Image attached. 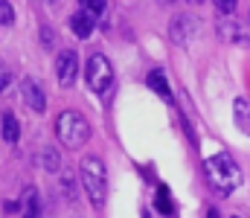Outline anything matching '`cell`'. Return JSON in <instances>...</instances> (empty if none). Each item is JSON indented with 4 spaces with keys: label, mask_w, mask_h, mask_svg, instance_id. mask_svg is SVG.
I'll list each match as a JSON object with an SVG mask.
<instances>
[{
    "label": "cell",
    "mask_w": 250,
    "mask_h": 218,
    "mask_svg": "<svg viewBox=\"0 0 250 218\" xmlns=\"http://www.w3.org/2000/svg\"><path fill=\"white\" fill-rule=\"evenodd\" d=\"M79 178H82V186H84L87 198L96 207H102L105 198H108V169H105V163L96 154H84L82 163H79Z\"/></svg>",
    "instance_id": "6da1fadb"
},
{
    "label": "cell",
    "mask_w": 250,
    "mask_h": 218,
    "mask_svg": "<svg viewBox=\"0 0 250 218\" xmlns=\"http://www.w3.org/2000/svg\"><path fill=\"white\" fill-rule=\"evenodd\" d=\"M204 169H207L209 183H212L218 192H224V195H230V192L242 183V169L236 166V160H233L230 154H215V157H209V160L204 163Z\"/></svg>",
    "instance_id": "7a4b0ae2"
},
{
    "label": "cell",
    "mask_w": 250,
    "mask_h": 218,
    "mask_svg": "<svg viewBox=\"0 0 250 218\" xmlns=\"http://www.w3.org/2000/svg\"><path fill=\"white\" fill-rule=\"evenodd\" d=\"M56 137L62 140L64 148H82L90 137V125L82 114L76 111H62L56 117Z\"/></svg>",
    "instance_id": "3957f363"
},
{
    "label": "cell",
    "mask_w": 250,
    "mask_h": 218,
    "mask_svg": "<svg viewBox=\"0 0 250 218\" xmlns=\"http://www.w3.org/2000/svg\"><path fill=\"white\" fill-rule=\"evenodd\" d=\"M84 79H87V87H90L93 93H108L111 84H114V67H111V61H108L102 53H93V56L87 59Z\"/></svg>",
    "instance_id": "277c9868"
},
{
    "label": "cell",
    "mask_w": 250,
    "mask_h": 218,
    "mask_svg": "<svg viewBox=\"0 0 250 218\" xmlns=\"http://www.w3.org/2000/svg\"><path fill=\"white\" fill-rule=\"evenodd\" d=\"M56 76H59V81H62L64 87H70L76 81V76H79V56L73 50H62L59 53V59H56Z\"/></svg>",
    "instance_id": "5b68a950"
},
{
    "label": "cell",
    "mask_w": 250,
    "mask_h": 218,
    "mask_svg": "<svg viewBox=\"0 0 250 218\" xmlns=\"http://www.w3.org/2000/svg\"><path fill=\"white\" fill-rule=\"evenodd\" d=\"M21 90H23V99H26V105L35 111V114H44L47 111V96H44V90H41V84L35 81V79H23L21 81Z\"/></svg>",
    "instance_id": "8992f818"
},
{
    "label": "cell",
    "mask_w": 250,
    "mask_h": 218,
    "mask_svg": "<svg viewBox=\"0 0 250 218\" xmlns=\"http://www.w3.org/2000/svg\"><path fill=\"white\" fill-rule=\"evenodd\" d=\"M93 26H96V15H93L90 9H82V12H76V15L70 18V29H73L79 38H90Z\"/></svg>",
    "instance_id": "52a82bcc"
},
{
    "label": "cell",
    "mask_w": 250,
    "mask_h": 218,
    "mask_svg": "<svg viewBox=\"0 0 250 218\" xmlns=\"http://www.w3.org/2000/svg\"><path fill=\"white\" fill-rule=\"evenodd\" d=\"M233 117H236L239 131H245V134L250 137V102L248 99H236V105H233Z\"/></svg>",
    "instance_id": "ba28073f"
},
{
    "label": "cell",
    "mask_w": 250,
    "mask_h": 218,
    "mask_svg": "<svg viewBox=\"0 0 250 218\" xmlns=\"http://www.w3.org/2000/svg\"><path fill=\"white\" fill-rule=\"evenodd\" d=\"M18 137H21V122L15 119V114H3V140L6 143H18Z\"/></svg>",
    "instance_id": "9c48e42d"
},
{
    "label": "cell",
    "mask_w": 250,
    "mask_h": 218,
    "mask_svg": "<svg viewBox=\"0 0 250 218\" xmlns=\"http://www.w3.org/2000/svg\"><path fill=\"white\" fill-rule=\"evenodd\" d=\"M148 84H151V90H154V93H160L163 99H172V90H169V84H166V76H163L160 70L148 73Z\"/></svg>",
    "instance_id": "30bf717a"
},
{
    "label": "cell",
    "mask_w": 250,
    "mask_h": 218,
    "mask_svg": "<svg viewBox=\"0 0 250 218\" xmlns=\"http://www.w3.org/2000/svg\"><path fill=\"white\" fill-rule=\"evenodd\" d=\"M41 166L50 169V172H59V169H62V154H59L56 148H44V151H41Z\"/></svg>",
    "instance_id": "8fae6325"
},
{
    "label": "cell",
    "mask_w": 250,
    "mask_h": 218,
    "mask_svg": "<svg viewBox=\"0 0 250 218\" xmlns=\"http://www.w3.org/2000/svg\"><path fill=\"white\" fill-rule=\"evenodd\" d=\"M21 207L26 210V213H38V192L29 186V189H23V195H21Z\"/></svg>",
    "instance_id": "7c38bea8"
},
{
    "label": "cell",
    "mask_w": 250,
    "mask_h": 218,
    "mask_svg": "<svg viewBox=\"0 0 250 218\" xmlns=\"http://www.w3.org/2000/svg\"><path fill=\"white\" fill-rule=\"evenodd\" d=\"M157 210H160L163 216H169V213H172V198H169V189H166V186H160V189H157Z\"/></svg>",
    "instance_id": "4fadbf2b"
},
{
    "label": "cell",
    "mask_w": 250,
    "mask_h": 218,
    "mask_svg": "<svg viewBox=\"0 0 250 218\" xmlns=\"http://www.w3.org/2000/svg\"><path fill=\"white\" fill-rule=\"evenodd\" d=\"M0 23L3 26H12L15 23V9H12L9 0H0Z\"/></svg>",
    "instance_id": "5bb4252c"
},
{
    "label": "cell",
    "mask_w": 250,
    "mask_h": 218,
    "mask_svg": "<svg viewBox=\"0 0 250 218\" xmlns=\"http://www.w3.org/2000/svg\"><path fill=\"white\" fill-rule=\"evenodd\" d=\"M79 3H82V9H90L93 15H102L108 6V0H79Z\"/></svg>",
    "instance_id": "9a60e30c"
},
{
    "label": "cell",
    "mask_w": 250,
    "mask_h": 218,
    "mask_svg": "<svg viewBox=\"0 0 250 218\" xmlns=\"http://www.w3.org/2000/svg\"><path fill=\"white\" fill-rule=\"evenodd\" d=\"M62 189L67 192V198H70V201H76V186H73V178H70L67 172H64V178H62Z\"/></svg>",
    "instance_id": "2e32d148"
},
{
    "label": "cell",
    "mask_w": 250,
    "mask_h": 218,
    "mask_svg": "<svg viewBox=\"0 0 250 218\" xmlns=\"http://www.w3.org/2000/svg\"><path fill=\"white\" fill-rule=\"evenodd\" d=\"M212 3H215V6H218L224 15H230V12L236 9V0H212Z\"/></svg>",
    "instance_id": "e0dca14e"
},
{
    "label": "cell",
    "mask_w": 250,
    "mask_h": 218,
    "mask_svg": "<svg viewBox=\"0 0 250 218\" xmlns=\"http://www.w3.org/2000/svg\"><path fill=\"white\" fill-rule=\"evenodd\" d=\"M6 84H9V73L0 70V90H6Z\"/></svg>",
    "instance_id": "ac0fdd59"
},
{
    "label": "cell",
    "mask_w": 250,
    "mask_h": 218,
    "mask_svg": "<svg viewBox=\"0 0 250 218\" xmlns=\"http://www.w3.org/2000/svg\"><path fill=\"white\" fill-rule=\"evenodd\" d=\"M21 218H41V213H23Z\"/></svg>",
    "instance_id": "d6986e66"
},
{
    "label": "cell",
    "mask_w": 250,
    "mask_h": 218,
    "mask_svg": "<svg viewBox=\"0 0 250 218\" xmlns=\"http://www.w3.org/2000/svg\"><path fill=\"white\" fill-rule=\"evenodd\" d=\"M207 218H218V213H215V210H209V213H207Z\"/></svg>",
    "instance_id": "ffe728a7"
},
{
    "label": "cell",
    "mask_w": 250,
    "mask_h": 218,
    "mask_svg": "<svg viewBox=\"0 0 250 218\" xmlns=\"http://www.w3.org/2000/svg\"><path fill=\"white\" fill-rule=\"evenodd\" d=\"M189 3H201V0H189Z\"/></svg>",
    "instance_id": "44dd1931"
},
{
    "label": "cell",
    "mask_w": 250,
    "mask_h": 218,
    "mask_svg": "<svg viewBox=\"0 0 250 218\" xmlns=\"http://www.w3.org/2000/svg\"><path fill=\"white\" fill-rule=\"evenodd\" d=\"M163 3H166V0H163ZM169 3H172V0H169Z\"/></svg>",
    "instance_id": "7402d4cb"
},
{
    "label": "cell",
    "mask_w": 250,
    "mask_h": 218,
    "mask_svg": "<svg viewBox=\"0 0 250 218\" xmlns=\"http://www.w3.org/2000/svg\"><path fill=\"white\" fill-rule=\"evenodd\" d=\"M236 218H239V216H236Z\"/></svg>",
    "instance_id": "603a6c76"
}]
</instances>
